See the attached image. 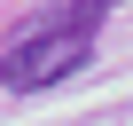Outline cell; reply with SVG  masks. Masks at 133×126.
Listing matches in <instances>:
<instances>
[{
  "label": "cell",
  "mask_w": 133,
  "mask_h": 126,
  "mask_svg": "<svg viewBox=\"0 0 133 126\" xmlns=\"http://www.w3.org/2000/svg\"><path fill=\"white\" fill-rule=\"evenodd\" d=\"M110 0H55V8L24 16L16 39L0 47V87L8 95H39V87H63L94 55V24H102Z\"/></svg>",
  "instance_id": "obj_1"
}]
</instances>
